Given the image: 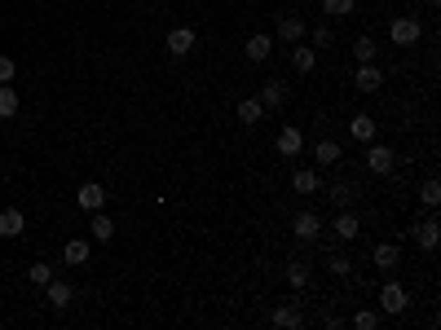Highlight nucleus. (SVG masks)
<instances>
[{"label":"nucleus","mask_w":441,"mask_h":330,"mask_svg":"<svg viewBox=\"0 0 441 330\" xmlns=\"http://www.w3.org/2000/svg\"><path fill=\"white\" fill-rule=\"evenodd\" d=\"M44 295H49V304H53V308H67V304L75 300V286H71V282H49Z\"/></svg>","instance_id":"nucleus-18"},{"label":"nucleus","mask_w":441,"mask_h":330,"mask_svg":"<svg viewBox=\"0 0 441 330\" xmlns=\"http://www.w3.org/2000/svg\"><path fill=\"white\" fill-rule=\"evenodd\" d=\"M331 198H335V207H353V198H357V185H349V180H340V185L331 190Z\"/></svg>","instance_id":"nucleus-30"},{"label":"nucleus","mask_w":441,"mask_h":330,"mask_svg":"<svg viewBox=\"0 0 441 330\" xmlns=\"http://www.w3.org/2000/svg\"><path fill=\"white\" fill-rule=\"evenodd\" d=\"M314 159H318V168H331V163H340V145L335 141H318L314 145Z\"/></svg>","instance_id":"nucleus-25"},{"label":"nucleus","mask_w":441,"mask_h":330,"mask_svg":"<svg viewBox=\"0 0 441 330\" xmlns=\"http://www.w3.org/2000/svg\"><path fill=\"white\" fill-rule=\"evenodd\" d=\"M13 75H18V62H13V58H0V84H9Z\"/></svg>","instance_id":"nucleus-33"},{"label":"nucleus","mask_w":441,"mask_h":330,"mask_svg":"<svg viewBox=\"0 0 441 330\" xmlns=\"http://www.w3.org/2000/svg\"><path fill=\"white\" fill-rule=\"evenodd\" d=\"M428 5H441V0H428Z\"/></svg>","instance_id":"nucleus-36"},{"label":"nucleus","mask_w":441,"mask_h":330,"mask_svg":"<svg viewBox=\"0 0 441 330\" xmlns=\"http://www.w3.org/2000/svg\"><path fill=\"white\" fill-rule=\"evenodd\" d=\"M331 225H335V234H340V238H345V242H353L357 234H362V220H357V216H353V211H349V207H340Z\"/></svg>","instance_id":"nucleus-8"},{"label":"nucleus","mask_w":441,"mask_h":330,"mask_svg":"<svg viewBox=\"0 0 441 330\" xmlns=\"http://www.w3.org/2000/svg\"><path fill=\"white\" fill-rule=\"evenodd\" d=\"M89 229H93V238H97V242H110V238H115V220H110L106 211H93Z\"/></svg>","instance_id":"nucleus-20"},{"label":"nucleus","mask_w":441,"mask_h":330,"mask_svg":"<svg viewBox=\"0 0 441 330\" xmlns=\"http://www.w3.org/2000/svg\"><path fill=\"white\" fill-rule=\"evenodd\" d=\"M27 282H31V286H49V282H53V269H49L44 260L31 264V269H27Z\"/></svg>","instance_id":"nucleus-28"},{"label":"nucleus","mask_w":441,"mask_h":330,"mask_svg":"<svg viewBox=\"0 0 441 330\" xmlns=\"http://www.w3.org/2000/svg\"><path fill=\"white\" fill-rule=\"evenodd\" d=\"M371 260H375V269H380V273H393L402 256H397V246H393V242H380V246L371 251Z\"/></svg>","instance_id":"nucleus-14"},{"label":"nucleus","mask_w":441,"mask_h":330,"mask_svg":"<svg viewBox=\"0 0 441 330\" xmlns=\"http://www.w3.org/2000/svg\"><path fill=\"white\" fill-rule=\"evenodd\" d=\"M23 229H27V216H23L18 207H5V211H0V238H18Z\"/></svg>","instance_id":"nucleus-10"},{"label":"nucleus","mask_w":441,"mask_h":330,"mask_svg":"<svg viewBox=\"0 0 441 330\" xmlns=\"http://www.w3.org/2000/svg\"><path fill=\"white\" fill-rule=\"evenodd\" d=\"M411 234H415V242L423 246V251H433V246L441 242V229H437V220H433V216L415 220V225H411Z\"/></svg>","instance_id":"nucleus-7"},{"label":"nucleus","mask_w":441,"mask_h":330,"mask_svg":"<svg viewBox=\"0 0 441 330\" xmlns=\"http://www.w3.org/2000/svg\"><path fill=\"white\" fill-rule=\"evenodd\" d=\"M353 326L357 330H375V326H380V312H375V308H357L353 312Z\"/></svg>","instance_id":"nucleus-31"},{"label":"nucleus","mask_w":441,"mask_h":330,"mask_svg":"<svg viewBox=\"0 0 441 330\" xmlns=\"http://www.w3.org/2000/svg\"><path fill=\"white\" fill-rule=\"evenodd\" d=\"M375 53H380V44H375L371 36H357V40H353V58H357V62H375Z\"/></svg>","instance_id":"nucleus-27"},{"label":"nucleus","mask_w":441,"mask_h":330,"mask_svg":"<svg viewBox=\"0 0 441 330\" xmlns=\"http://www.w3.org/2000/svg\"><path fill=\"white\" fill-rule=\"evenodd\" d=\"M291 185H296V194H318L322 190V176L314 168H300L296 176H291Z\"/></svg>","instance_id":"nucleus-19"},{"label":"nucleus","mask_w":441,"mask_h":330,"mask_svg":"<svg viewBox=\"0 0 441 330\" xmlns=\"http://www.w3.org/2000/svg\"><path fill=\"white\" fill-rule=\"evenodd\" d=\"M419 198H423L428 207H437V203H441V185H437V180H423V185H419Z\"/></svg>","instance_id":"nucleus-32"},{"label":"nucleus","mask_w":441,"mask_h":330,"mask_svg":"<svg viewBox=\"0 0 441 330\" xmlns=\"http://www.w3.org/2000/svg\"><path fill=\"white\" fill-rule=\"evenodd\" d=\"M190 48H194V31H190V27H172V31H168V53H172V58H186Z\"/></svg>","instance_id":"nucleus-9"},{"label":"nucleus","mask_w":441,"mask_h":330,"mask_svg":"<svg viewBox=\"0 0 441 330\" xmlns=\"http://www.w3.org/2000/svg\"><path fill=\"white\" fill-rule=\"evenodd\" d=\"M423 36V27H419V18H393V27H388V40H393V44H415Z\"/></svg>","instance_id":"nucleus-3"},{"label":"nucleus","mask_w":441,"mask_h":330,"mask_svg":"<svg viewBox=\"0 0 441 330\" xmlns=\"http://www.w3.org/2000/svg\"><path fill=\"white\" fill-rule=\"evenodd\" d=\"M291 229H296V238H318L322 234V216L318 211H300V216L291 220Z\"/></svg>","instance_id":"nucleus-13"},{"label":"nucleus","mask_w":441,"mask_h":330,"mask_svg":"<svg viewBox=\"0 0 441 330\" xmlns=\"http://www.w3.org/2000/svg\"><path fill=\"white\" fill-rule=\"evenodd\" d=\"M13 114H18V88L0 84V119H13Z\"/></svg>","instance_id":"nucleus-23"},{"label":"nucleus","mask_w":441,"mask_h":330,"mask_svg":"<svg viewBox=\"0 0 441 330\" xmlns=\"http://www.w3.org/2000/svg\"><path fill=\"white\" fill-rule=\"evenodd\" d=\"M331 40H335V36H331V27H318V31H314V44H318V48H326Z\"/></svg>","instance_id":"nucleus-34"},{"label":"nucleus","mask_w":441,"mask_h":330,"mask_svg":"<svg viewBox=\"0 0 441 330\" xmlns=\"http://www.w3.org/2000/svg\"><path fill=\"white\" fill-rule=\"evenodd\" d=\"M274 326L279 330H296V326H305V312L296 304H283V308H274Z\"/></svg>","instance_id":"nucleus-15"},{"label":"nucleus","mask_w":441,"mask_h":330,"mask_svg":"<svg viewBox=\"0 0 441 330\" xmlns=\"http://www.w3.org/2000/svg\"><path fill=\"white\" fill-rule=\"evenodd\" d=\"M322 9L331 13V18H349V13L357 9V0H322Z\"/></svg>","instance_id":"nucleus-29"},{"label":"nucleus","mask_w":441,"mask_h":330,"mask_svg":"<svg viewBox=\"0 0 441 330\" xmlns=\"http://www.w3.org/2000/svg\"><path fill=\"white\" fill-rule=\"evenodd\" d=\"M291 66H296V71H300V75H309V71H314V66H318V48H309V44H300V48H296V53H291Z\"/></svg>","instance_id":"nucleus-22"},{"label":"nucleus","mask_w":441,"mask_h":330,"mask_svg":"<svg viewBox=\"0 0 441 330\" xmlns=\"http://www.w3.org/2000/svg\"><path fill=\"white\" fill-rule=\"evenodd\" d=\"M256 102L265 106V110H279V106L287 102V88L279 84V79H265V84H260V97H256Z\"/></svg>","instance_id":"nucleus-11"},{"label":"nucleus","mask_w":441,"mask_h":330,"mask_svg":"<svg viewBox=\"0 0 441 330\" xmlns=\"http://www.w3.org/2000/svg\"><path fill=\"white\" fill-rule=\"evenodd\" d=\"M75 203L84 207V211H102V207H106V190L97 185V180H89V185L75 190Z\"/></svg>","instance_id":"nucleus-5"},{"label":"nucleus","mask_w":441,"mask_h":330,"mask_svg":"<svg viewBox=\"0 0 441 330\" xmlns=\"http://www.w3.org/2000/svg\"><path fill=\"white\" fill-rule=\"evenodd\" d=\"M353 84L362 88V93H380V84H384V71L375 62H357V75H353Z\"/></svg>","instance_id":"nucleus-4"},{"label":"nucleus","mask_w":441,"mask_h":330,"mask_svg":"<svg viewBox=\"0 0 441 330\" xmlns=\"http://www.w3.org/2000/svg\"><path fill=\"white\" fill-rule=\"evenodd\" d=\"M366 168L375 176H388L397 168V150H388V145H371V150H366Z\"/></svg>","instance_id":"nucleus-2"},{"label":"nucleus","mask_w":441,"mask_h":330,"mask_svg":"<svg viewBox=\"0 0 441 330\" xmlns=\"http://www.w3.org/2000/svg\"><path fill=\"white\" fill-rule=\"evenodd\" d=\"M243 53H248V58H252V62H265V58H269V53H274V40H269V36H265V31H260V36H252V40H248V44H243Z\"/></svg>","instance_id":"nucleus-16"},{"label":"nucleus","mask_w":441,"mask_h":330,"mask_svg":"<svg viewBox=\"0 0 441 330\" xmlns=\"http://www.w3.org/2000/svg\"><path fill=\"white\" fill-rule=\"evenodd\" d=\"M62 264H75V269H79V264H89V242L71 238L67 246H62Z\"/></svg>","instance_id":"nucleus-17"},{"label":"nucleus","mask_w":441,"mask_h":330,"mask_svg":"<svg viewBox=\"0 0 441 330\" xmlns=\"http://www.w3.org/2000/svg\"><path fill=\"white\" fill-rule=\"evenodd\" d=\"M406 308H411V295H406L397 282H384V286H380V312H388V317H402Z\"/></svg>","instance_id":"nucleus-1"},{"label":"nucleus","mask_w":441,"mask_h":330,"mask_svg":"<svg viewBox=\"0 0 441 330\" xmlns=\"http://www.w3.org/2000/svg\"><path fill=\"white\" fill-rule=\"evenodd\" d=\"M279 40L283 44H300L305 40V18H300V13H283V18H279Z\"/></svg>","instance_id":"nucleus-6"},{"label":"nucleus","mask_w":441,"mask_h":330,"mask_svg":"<svg viewBox=\"0 0 441 330\" xmlns=\"http://www.w3.org/2000/svg\"><path fill=\"white\" fill-rule=\"evenodd\" d=\"M260 119H265V106H260L256 102V97H243V102H238V124H260Z\"/></svg>","instance_id":"nucleus-21"},{"label":"nucleus","mask_w":441,"mask_h":330,"mask_svg":"<svg viewBox=\"0 0 441 330\" xmlns=\"http://www.w3.org/2000/svg\"><path fill=\"white\" fill-rule=\"evenodd\" d=\"M287 282L296 286V291L309 286V264H305V260H291V264H287Z\"/></svg>","instance_id":"nucleus-26"},{"label":"nucleus","mask_w":441,"mask_h":330,"mask_svg":"<svg viewBox=\"0 0 441 330\" xmlns=\"http://www.w3.org/2000/svg\"><path fill=\"white\" fill-rule=\"evenodd\" d=\"M300 150H305V132L300 128H283L279 132V154L291 159V154H300Z\"/></svg>","instance_id":"nucleus-12"},{"label":"nucleus","mask_w":441,"mask_h":330,"mask_svg":"<svg viewBox=\"0 0 441 330\" xmlns=\"http://www.w3.org/2000/svg\"><path fill=\"white\" fill-rule=\"evenodd\" d=\"M331 273L345 277V273H349V256H331Z\"/></svg>","instance_id":"nucleus-35"},{"label":"nucleus","mask_w":441,"mask_h":330,"mask_svg":"<svg viewBox=\"0 0 441 330\" xmlns=\"http://www.w3.org/2000/svg\"><path fill=\"white\" fill-rule=\"evenodd\" d=\"M349 132H353L357 141H375V119H371V114H353V119H349Z\"/></svg>","instance_id":"nucleus-24"}]
</instances>
